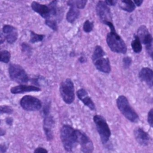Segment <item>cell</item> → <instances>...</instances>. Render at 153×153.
Segmentation results:
<instances>
[{
    "instance_id": "60d3db41",
    "label": "cell",
    "mask_w": 153,
    "mask_h": 153,
    "mask_svg": "<svg viewBox=\"0 0 153 153\" xmlns=\"http://www.w3.org/2000/svg\"><path fill=\"white\" fill-rule=\"evenodd\" d=\"M6 40V39L5 36L4 35H3V34L1 33V44L4 43Z\"/></svg>"
},
{
    "instance_id": "d590c367",
    "label": "cell",
    "mask_w": 153,
    "mask_h": 153,
    "mask_svg": "<svg viewBox=\"0 0 153 153\" xmlns=\"http://www.w3.org/2000/svg\"><path fill=\"white\" fill-rule=\"evenodd\" d=\"M105 25H106L108 26L109 27H110V29H111V32H115V29L114 28V26L113 25L112 22H105L103 23Z\"/></svg>"
},
{
    "instance_id": "52a82bcc",
    "label": "cell",
    "mask_w": 153,
    "mask_h": 153,
    "mask_svg": "<svg viewBox=\"0 0 153 153\" xmlns=\"http://www.w3.org/2000/svg\"><path fill=\"white\" fill-rule=\"evenodd\" d=\"M20 104L24 110L29 111H38L42 107L41 101L36 97L30 95L23 97L20 100Z\"/></svg>"
},
{
    "instance_id": "7a4b0ae2",
    "label": "cell",
    "mask_w": 153,
    "mask_h": 153,
    "mask_svg": "<svg viewBox=\"0 0 153 153\" xmlns=\"http://www.w3.org/2000/svg\"><path fill=\"white\" fill-rule=\"evenodd\" d=\"M117 107L123 115L130 121L137 123L139 120L138 115L131 107L127 97L120 96L116 100Z\"/></svg>"
},
{
    "instance_id": "ffe728a7",
    "label": "cell",
    "mask_w": 153,
    "mask_h": 153,
    "mask_svg": "<svg viewBox=\"0 0 153 153\" xmlns=\"http://www.w3.org/2000/svg\"><path fill=\"white\" fill-rule=\"evenodd\" d=\"M105 55V52L103 50L102 47L99 45H97L95 48L94 53L92 55V60H93V62H94L97 60L103 58L104 56Z\"/></svg>"
},
{
    "instance_id": "cb8c5ba5",
    "label": "cell",
    "mask_w": 153,
    "mask_h": 153,
    "mask_svg": "<svg viewBox=\"0 0 153 153\" xmlns=\"http://www.w3.org/2000/svg\"><path fill=\"white\" fill-rule=\"evenodd\" d=\"M5 37H6L7 42L8 43L10 44L14 43L17 40L18 37V33L17 30L16 29L11 33L5 35Z\"/></svg>"
},
{
    "instance_id": "b9f144b4",
    "label": "cell",
    "mask_w": 153,
    "mask_h": 153,
    "mask_svg": "<svg viewBox=\"0 0 153 153\" xmlns=\"http://www.w3.org/2000/svg\"><path fill=\"white\" fill-rule=\"evenodd\" d=\"M79 61L81 63H84L85 62L86 60L84 58V57H81L79 59Z\"/></svg>"
},
{
    "instance_id": "e0dca14e",
    "label": "cell",
    "mask_w": 153,
    "mask_h": 153,
    "mask_svg": "<svg viewBox=\"0 0 153 153\" xmlns=\"http://www.w3.org/2000/svg\"><path fill=\"white\" fill-rule=\"evenodd\" d=\"M53 123H54V121L52 117L51 116H48V115L45 116L44 120V129L46 137L49 140H51L53 138L52 128L53 126Z\"/></svg>"
},
{
    "instance_id": "4dcf8cb0",
    "label": "cell",
    "mask_w": 153,
    "mask_h": 153,
    "mask_svg": "<svg viewBox=\"0 0 153 153\" xmlns=\"http://www.w3.org/2000/svg\"><path fill=\"white\" fill-rule=\"evenodd\" d=\"M146 48L148 53L153 59V38L149 44L146 45Z\"/></svg>"
},
{
    "instance_id": "9c48e42d",
    "label": "cell",
    "mask_w": 153,
    "mask_h": 153,
    "mask_svg": "<svg viewBox=\"0 0 153 153\" xmlns=\"http://www.w3.org/2000/svg\"><path fill=\"white\" fill-rule=\"evenodd\" d=\"M96 11L97 15L103 23L112 21V15L110 8L105 2L99 1L97 5Z\"/></svg>"
},
{
    "instance_id": "74e56055",
    "label": "cell",
    "mask_w": 153,
    "mask_h": 153,
    "mask_svg": "<svg viewBox=\"0 0 153 153\" xmlns=\"http://www.w3.org/2000/svg\"><path fill=\"white\" fill-rule=\"evenodd\" d=\"M7 147L5 145H1V153H4L7 151Z\"/></svg>"
},
{
    "instance_id": "6da1fadb",
    "label": "cell",
    "mask_w": 153,
    "mask_h": 153,
    "mask_svg": "<svg viewBox=\"0 0 153 153\" xmlns=\"http://www.w3.org/2000/svg\"><path fill=\"white\" fill-rule=\"evenodd\" d=\"M60 137L65 150L72 151L78 143L76 130L69 125H64L61 129Z\"/></svg>"
},
{
    "instance_id": "ac0fdd59",
    "label": "cell",
    "mask_w": 153,
    "mask_h": 153,
    "mask_svg": "<svg viewBox=\"0 0 153 153\" xmlns=\"http://www.w3.org/2000/svg\"><path fill=\"white\" fill-rule=\"evenodd\" d=\"M80 12L76 8L70 7L66 16V19L69 23L72 24L79 17Z\"/></svg>"
},
{
    "instance_id": "e575fe53",
    "label": "cell",
    "mask_w": 153,
    "mask_h": 153,
    "mask_svg": "<svg viewBox=\"0 0 153 153\" xmlns=\"http://www.w3.org/2000/svg\"><path fill=\"white\" fill-rule=\"evenodd\" d=\"M34 153H48V152L46 149L43 148L38 147L35 149Z\"/></svg>"
},
{
    "instance_id": "f35d334b",
    "label": "cell",
    "mask_w": 153,
    "mask_h": 153,
    "mask_svg": "<svg viewBox=\"0 0 153 153\" xmlns=\"http://www.w3.org/2000/svg\"><path fill=\"white\" fill-rule=\"evenodd\" d=\"M134 1L137 7H140L143 3V0H134Z\"/></svg>"
},
{
    "instance_id": "4fadbf2b",
    "label": "cell",
    "mask_w": 153,
    "mask_h": 153,
    "mask_svg": "<svg viewBox=\"0 0 153 153\" xmlns=\"http://www.w3.org/2000/svg\"><path fill=\"white\" fill-rule=\"evenodd\" d=\"M140 79L149 87L153 86V71L148 68H143L139 73Z\"/></svg>"
},
{
    "instance_id": "f546056e",
    "label": "cell",
    "mask_w": 153,
    "mask_h": 153,
    "mask_svg": "<svg viewBox=\"0 0 153 153\" xmlns=\"http://www.w3.org/2000/svg\"><path fill=\"white\" fill-rule=\"evenodd\" d=\"M0 110H1V114H11L13 111V109L10 106H7V105L1 106Z\"/></svg>"
},
{
    "instance_id": "8fae6325",
    "label": "cell",
    "mask_w": 153,
    "mask_h": 153,
    "mask_svg": "<svg viewBox=\"0 0 153 153\" xmlns=\"http://www.w3.org/2000/svg\"><path fill=\"white\" fill-rule=\"evenodd\" d=\"M135 139L142 146H147L149 143L150 137L147 132L140 128H137L134 130Z\"/></svg>"
},
{
    "instance_id": "277c9868",
    "label": "cell",
    "mask_w": 153,
    "mask_h": 153,
    "mask_svg": "<svg viewBox=\"0 0 153 153\" xmlns=\"http://www.w3.org/2000/svg\"><path fill=\"white\" fill-rule=\"evenodd\" d=\"M93 119L102 143L106 144L109 141L111 134L109 125L105 119L102 115H95Z\"/></svg>"
},
{
    "instance_id": "1f68e13d",
    "label": "cell",
    "mask_w": 153,
    "mask_h": 153,
    "mask_svg": "<svg viewBox=\"0 0 153 153\" xmlns=\"http://www.w3.org/2000/svg\"><path fill=\"white\" fill-rule=\"evenodd\" d=\"M123 67L125 68H128L131 63V59L130 57H126L123 60Z\"/></svg>"
},
{
    "instance_id": "5bb4252c",
    "label": "cell",
    "mask_w": 153,
    "mask_h": 153,
    "mask_svg": "<svg viewBox=\"0 0 153 153\" xmlns=\"http://www.w3.org/2000/svg\"><path fill=\"white\" fill-rule=\"evenodd\" d=\"M41 91V88L37 87L24 85H20L13 87L10 89V92L14 94H24L27 92H39Z\"/></svg>"
},
{
    "instance_id": "2e32d148",
    "label": "cell",
    "mask_w": 153,
    "mask_h": 153,
    "mask_svg": "<svg viewBox=\"0 0 153 153\" xmlns=\"http://www.w3.org/2000/svg\"><path fill=\"white\" fill-rule=\"evenodd\" d=\"M137 36L140 42L146 45L149 44L153 39L147 28L144 25L141 26L139 27Z\"/></svg>"
},
{
    "instance_id": "7402d4cb",
    "label": "cell",
    "mask_w": 153,
    "mask_h": 153,
    "mask_svg": "<svg viewBox=\"0 0 153 153\" xmlns=\"http://www.w3.org/2000/svg\"><path fill=\"white\" fill-rule=\"evenodd\" d=\"M134 40L131 43V46L133 51L136 53H140L142 51L141 42L137 35H134Z\"/></svg>"
},
{
    "instance_id": "d6986e66",
    "label": "cell",
    "mask_w": 153,
    "mask_h": 153,
    "mask_svg": "<svg viewBox=\"0 0 153 153\" xmlns=\"http://www.w3.org/2000/svg\"><path fill=\"white\" fill-rule=\"evenodd\" d=\"M121 8L128 12H131L135 9V5L134 2L130 0H123L120 3Z\"/></svg>"
},
{
    "instance_id": "30bf717a",
    "label": "cell",
    "mask_w": 153,
    "mask_h": 153,
    "mask_svg": "<svg viewBox=\"0 0 153 153\" xmlns=\"http://www.w3.org/2000/svg\"><path fill=\"white\" fill-rule=\"evenodd\" d=\"M31 7L33 11L40 15L43 18L46 20L51 18V11L49 5H42L36 1H33Z\"/></svg>"
},
{
    "instance_id": "5b68a950",
    "label": "cell",
    "mask_w": 153,
    "mask_h": 153,
    "mask_svg": "<svg viewBox=\"0 0 153 153\" xmlns=\"http://www.w3.org/2000/svg\"><path fill=\"white\" fill-rule=\"evenodd\" d=\"M60 93L63 101L68 104L73 103L75 100V88L74 84L70 79L62 81L60 86Z\"/></svg>"
},
{
    "instance_id": "ab89813d",
    "label": "cell",
    "mask_w": 153,
    "mask_h": 153,
    "mask_svg": "<svg viewBox=\"0 0 153 153\" xmlns=\"http://www.w3.org/2000/svg\"><path fill=\"white\" fill-rule=\"evenodd\" d=\"M13 122V119L10 118V117L7 118V120H6V123H7V124H8V125H12Z\"/></svg>"
},
{
    "instance_id": "d6a6232c",
    "label": "cell",
    "mask_w": 153,
    "mask_h": 153,
    "mask_svg": "<svg viewBox=\"0 0 153 153\" xmlns=\"http://www.w3.org/2000/svg\"><path fill=\"white\" fill-rule=\"evenodd\" d=\"M148 122L152 128H153V108L149 112L148 114Z\"/></svg>"
},
{
    "instance_id": "d4e9b609",
    "label": "cell",
    "mask_w": 153,
    "mask_h": 153,
    "mask_svg": "<svg viewBox=\"0 0 153 153\" xmlns=\"http://www.w3.org/2000/svg\"><path fill=\"white\" fill-rule=\"evenodd\" d=\"M11 54L8 51L4 50L0 53V61L3 63H8L10 61Z\"/></svg>"
},
{
    "instance_id": "4316f807",
    "label": "cell",
    "mask_w": 153,
    "mask_h": 153,
    "mask_svg": "<svg viewBox=\"0 0 153 153\" xmlns=\"http://www.w3.org/2000/svg\"><path fill=\"white\" fill-rule=\"evenodd\" d=\"M45 23L46 25L48 26L53 31H57L58 30V25H57V22L55 20L47 19V20H45Z\"/></svg>"
},
{
    "instance_id": "603a6c76",
    "label": "cell",
    "mask_w": 153,
    "mask_h": 153,
    "mask_svg": "<svg viewBox=\"0 0 153 153\" xmlns=\"http://www.w3.org/2000/svg\"><path fill=\"white\" fill-rule=\"evenodd\" d=\"M45 36L42 34H38L33 31L30 32V42L33 44L41 42L44 40Z\"/></svg>"
},
{
    "instance_id": "836d02e7",
    "label": "cell",
    "mask_w": 153,
    "mask_h": 153,
    "mask_svg": "<svg viewBox=\"0 0 153 153\" xmlns=\"http://www.w3.org/2000/svg\"><path fill=\"white\" fill-rule=\"evenodd\" d=\"M22 51L23 52H26L27 53H31L32 48L25 43H23L22 44Z\"/></svg>"
},
{
    "instance_id": "83f0119b",
    "label": "cell",
    "mask_w": 153,
    "mask_h": 153,
    "mask_svg": "<svg viewBox=\"0 0 153 153\" xmlns=\"http://www.w3.org/2000/svg\"><path fill=\"white\" fill-rule=\"evenodd\" d=\"M57 1H53L51 2L49 5L51 11L52 16H55L57 13Z\"/></svg>"
},
{
    "instance_id": "8992f818",
    "label": "cell",
    "mask_w": 153,
    "mask_h": 153,
    "mask_svg": "<svg viewBox=\"0 0 153 153\" xmlns=\"http://www.w3.org/2000/svg\"><path fill=\"white\" fill-rule=\"evenodd\" d=\"M9 73L10 79L19 84H26L29 81L27 73L22 67L18 64H10L9 67Z\"/></svg>"
},
{
    "instance_id": "7c38bea8",
    "label": "cell",
    "mask_w": 153,
    "mask_h": 153,
    "mask_svg": "<svg viewBox=\"0 0 153 153\" xmlns=\"http://www.w3.org/2000/svg\"><path fill=\"white\" fill-rule=\"evenodd\" d=\"M77 96L79 99L90 110H95V105L94 102L88 96L87 92L84 88H80L76 92Z\"/></svg>"
},
{
    "instance_id": "f1b7e54d",
    "label": "cell",
    "mask_w": 153,
    "mask_h": 153,
    "mask_svg": "<svg viewBox=\"0 0 153 153\" xmlns=\"http://www.w3.org/2000/svg\"><path fill=\"white\" fill-rule=\"evenodd\" d=\"M16 27L10 25H5L2 28V31L5 35L8 34L16 30Z\"/></svg>"
},
{
    "instance_id": "44dd1931",
    "label": "cell",
    "mask_w": 153,
    "mask_h": 153,
    "mask_svg": "<svg viewBox=\"0 0 153 153\" xmlns=\"http://www.w3.org/2000/svg\"><path fill=\"white\" fill-rule=\"evenodd\" d=\"M87 2V1L86 0L69 1L67 2V4L70 7H74L78 9H83L85 7Z\"/></svg>"
},
{
    "instance_id": "ba28073f",
    "label": "cell",
    "mask_w": 153,
    "mask_h": 153,
    "mask_svg": "<svg viewBox=\"0 0 153 153\" xmlns=\"http://www.w3.org/2000/svg\"><path fill=\"white\" fill-rule=\"evenodd\" d=\"M78 143L80 145V149L84 153H91L94 150V146L91 140L83 131L76 130Z\"/></svg>"
},
{
    "instance_id": "3957f363",
    "label": "cell",
    "mask_w": 153,
    "mask_h": 153,
    "mask_svg": "<svg viewBox=\"0 0 153 153\" xmlns=\"http://www.w3.org/2000/svg\"><path fill=\"white\" fill-rule=\"evenodd\" d=\"M106 42L112 51L125 54L127 52L126 44L116 32H111L106 37Z\"/></svg>"
},
{
    "instance_id": "9a60e30c",
    "label": "cell",
    "mask_w": 153,
    "mask_h": 153,
    "mask_svg": "<svg viewBox=\"0 0 153 153\" xmlns=\"http://www.w3.org/2000/svg\"><path fill=\"white\" fill-rule=\"evenodd\" d=\"M97 69L105 73H109L111 71L110 61L107 58H102L94 62Z\"/></svg>"
},
{
    "instance_id": "484cf974",
    "label": "cell",
    "mask_w": 153,
    "mask_h": 153,
    "mask_svg": "<svg viewBox=\"0 0 153 153\" xmlns=\"http://www.w3.org/2000/svg\"><path fill=\"white\" fill-rule=\"evenodd\" d=\"M94 27V23L88 20H86L83 25V30L86 33H89L93 31Z\"/></svg>"
},
{
    "instance_id": "8d00e7d4",
    "label": "cell",
    "mask_w": 153,
    "mask_h": 153,
    "mask_svg": "<svg viewBox=\"0 0 153 153\" xmlns=\"http://www.w3.org/2000/svg\"><path fill=\"white\" fill-rule=\"evenodd\" d=\"M117 1L116 0H106L105 3L106 5L110 6H114L117 4Z\"/></svg>"
}]
</instances>
